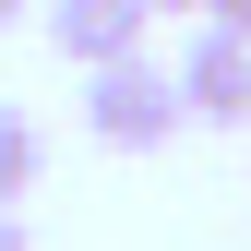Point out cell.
<instances>
[{"label": "cell", "instance_id": "2", "mask_svg": "<svg viewBox=\"0 0 251 251\" xmlns=\"http://www.w3.org/2000/svg\"><path fill=\"white\" fill-rule=\"evenodd\" d=\"M168 72H179V108H192V120H215V132H227V120H251V36L203 24Z\"/></svg>", "mask_w": 251, "mask_h": 251}, {"label": "cell", "instance_id": "5", "mask_svg": "<svg viewBox=\"0 0 251 251\" xmlns=\"http://www.w3.org/2000/svg\"><path fill=\"white\" fill-rule=\"evenodd\" d=\"M203 24H227V36H251V0H203Z\"/></svg>", "mask_w": 251, "mask_h": 251}, {"label": "cell", "instance_id": "8", "mask_svg": "<svg viewBox=\"0 0 251 251\" xmlns=\"http://www.w3.org/2000/svg\"><path fill=\"white\" fill-rule=\"evenodd\" d=\"M24 12H36V0H0V24H24Z\"/></svg>", "mask_w": 251, "mask_h": 251}, {"label": "cell", "instance_id": "6", "mask_svg": "<svg viewBox=\"0 0 251 251\" xmlns=\"http://www.w3.org/2000/svg\"><path fill=\"white\" fill-rule=\"evenodd\" d=\"M0 251H36V227H24V203H0Z\"/></svg>", "mask_w": 251, "mask_h": 251}, {"label": "cell", "instance_id": "3", "mask_svg": "<svg viewBox=\"0 0 251 251\" xmlns=\"http://www.w3.org/2000/svg\"><path fill=\"white\" fill-rule=\"evenodd\" d=\"M144 0H48V48L72 60V72H108V60H132L144 48Z\"/></svg>", "mask_w": 251, "mask_h": 251}, {"label": "cell", "instance_id": "1", "mask_svg": "<svg viewBox=\"0 0 251 251\" xmlns=\"http://www.w3.org/2000/svg\"><path fill=\"white\" fill-rule=\"evenodd\" d=\"M84 132H96L108 155H155L192 132V108H179V72H155V60H108V72H84Z\"/></svg>", "mask_w": 251, "mask_h": 251}, {"label": "cell", "instance_id": "4", "mask_svg": "<svg viewBox=\"0 0 251 251\" xmlns=\"http://www.w3.org/2000/svg\"><path fill=\"white\" fill-rule=\"evenodd\" d=\"M36 179H48V132H36V108L0 96V203H24Z\"/></svg>", "mask_w": 251, "mask_h": 251}, {"label": "cell", "instance_id": "7", "mask_svg": "<svg viewBox=\"0 0 251 251\" xmlns=\"http://www.w3.org/2000/svg\"><path fill=\"white\" fill-rule=\"evenodd\" d=\"M144 12H203V0H144Z\"/></svg>", "mask_w": 251, "mask_h": 251}]
</instances>
